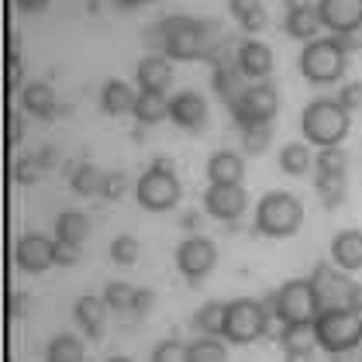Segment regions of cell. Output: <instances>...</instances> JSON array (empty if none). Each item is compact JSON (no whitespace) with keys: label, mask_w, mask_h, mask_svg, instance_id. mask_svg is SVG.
Returning <instances> with one entry per match:
<instances>
[{"label":"cell","mask_w":362,"mask_h":362,"mask_svg":"<svg viewBox=\"0 0 362 362\" xmlns=\"http://www.w3.org/2000/svg\"><path fill=\"white\" fill-rule=\"evenodd\" d=\"M310 166H314V152L307 141H290L279 148V169L286 176H304V173H310Z\"/></svg>","instance_id":"cell-26"},{"label":"cell","mask_w":362,"mask_h":362,"mask_svg":"<svg viewBox=\"0 0 362 362\" xmlns=\"http://www.w3.org/2000/svg\"><path fill=\"white\" fill-rule=\"evenodd\" d=\"M317 14L332 35L362 28V0H317Z\"/></svg>","instance_id":"cell-15"},{"label":"cell","mask_w":362,"mask_h":362,"mask_svg":"<svg viewBox=\"0 0 362 362\" xmlns=\"http://www.w3.org/2000/svg\"><path fill=\"white\" fill-rule=\"evenodd\" d=\"M141 255V242L135 235H117L111 242V259L117 266H135Z\"/></svg>","instance_id":"cell-37"},{"label":"cell","mask_w":362,"mask_h":362,"mask_svg":"<svg viewBox=\"0 0 362 362\" xmlns=\"http://www.w3.org/2000/svg\"><path fill=\"white\" fill-rule=\"evenodd\" d=\"M18 100H21V111L38 117V121H52L59 114V97L52 83H28L18 93Z\"/></svg>","instance_id":"cell-20"},{"label":"cell","mask_w":362,"mask_h":362,"mask_svg":"<svg viewBox=\"0 0 362 362\" xmlns=\"http://www.w3.org/2000/svg\"><path fill=\"white\" fill-rule=\"evenodd\" d=\"M283 349H317L314 325H290L283 334Z\"/></svg>","instance_id":"cell-40"},{"label":"cell","mask_w":362,"mask_h":362,"mask_svg":"<svg viewBox=\"0 0 362 362\" xmlns=\"http://www.w3.org/2000/svg\"><path fill=\"white\" fill-rule=\"evenodd\" d=\"M276 310L283 314L286 325H314V317L321 314V300L310 276L307 279H286L276 290Z\"/></svg>","instance_id":"cell-7"},{"label":"cell","mask_w":362,"mask_h":362,"mask_svg":"<svg viewBox=\"0 0 362 362\" xmlns=\"http://www.w3.org/2000/svg\"><path fill=\"white\" fill-rule=\"evenodd\" d=\"M135 80H139V90L166 93L169 83H173V59L159 56V52H148V56L135 66Z\"/></svg>","instance_id":"cell-17"},{"label":"cell","mask_w":362,"mask_h":362,"mask_svg":"<svg viewBox=\"0 0 362 362\" xmlns=\"http://www.w3.org/2000/svg\"><path fill=\"white\" fill-rule=\"evenodd\" d=\"M28 307H31L28 290H14V293H11V317H25Z\"/></svg>","instance_id":"cell-46"},{"label":"cell","mask_w":362,"mask_h":362,"mask_svg":"<svg viewBox=\"0 0 362 362\" xmlns=\"http://www.w3.org/2000/svg\"><path fill=\"white\" fill-rule=\"evenodd\" d=\"M183 228H187V231H194V228H200V211H190V214L183 218Z\"/></svg>","instance_id":"cell-52"},{"label":"cell","mask_w":362,"mask_h":362,"mask_svg":"<svg viewBox=\"0 0 362 362\" xmlns=\"http://www.w3.org/2000/svg\"><path fill=\"white\" fill-rule=\"evenodd\" d=\"M304 224V204L286 190H273L255 204V231L266 238H290Z\"/></svg>","instance_id":"cell-3"},{"label":"cell","mask_w":362,"mask_h":362,"mask_svg":"<svg viewBox=\"0 0 362 362\" xmlns=\"http://www.w3.org/2000/svg\"><path fill=\"white\" fill-rule=\"evenodd\" d=\"M169 117H173L183 132H204L207 121H211V111H207L204 93H197V90H180V93L169 97Z\"/></svg>","instance_id":"cell-14"},{"label":"cell","mask_w":362,"mask_h":362,"mask_svg":"<svg viewBox=\"0 0 362 362\" xmlns=\"http://www.w3.org/2000/svg\"><path fill=\"white\" fill-rule=\"evenodd\" d=\"M25 139V111H11V145H21Z\"/></svg>","instance_id":"cell-47"},{"label":"cell","mask_w":362,"mask_h":362,"mask_svg":"<svg viewBox=\"0 0 362 362\" xmlns=\"http://www.w3.org/2000/svg\"><path fill=\"white\" fill-rule=\"evenodd\" d=\"M332 38L341 45V52H345V56H352V52H359L362 49V28L341 31V35H332Z\"/></svg>","instance_id":"cell-45"},{"label":"cell","mask_w":362,"mask_h":362,"mask_svg":"<svg viewBox=\"0 0 362 362\" xmlns=\"http://www.w3.org/2000/svg\"><path fill=\"white\" fill-rule=\"evenodd\" d=\"M349 128H352V114L338 104V97H317L300 114V132H304L307 145H317V148L341 145Z\"/></svg>","instance_id":"cell-1"},{"label":"cell","mask_w":362,"mask_h":362,"mask_svg":"<svg viewBox=\"0 0 362 362\" xmlns=\"http://www.w3.org/2000/svg\"><path fill=\"white\" fill-rule=\"evenodd\" d=\"M238 132H242V148L249 156H262L269 148V141H273V124H245Z\"/></svg>","instance_id":"cell-36"},{"label":"cell","mask_w":362,"mask_h":362,"mask_svg":"<svg viewBox=\"0 0 362 362\" xmlns=\"http://www.w3.org/2000/svg\"><path fill=\"white\" fill-rule=\"evenodd\" d=\"M135 293H139V286H132L128 279H111L100 297L107 300L111 310H135Z\"/></svg>","instance_id":"cell-35"},{"label":"cell","mask_w":362,"mask_h":362,"mask_svg":"<svg viewBox=\"0 0 362 362\" xmlns=\"http://www.w3.org/2000/svg\"><path fill=\"white\" fill-rule=\"evenodd\" d=\"M325 28L321 25V14H317V4H297V7H286V14H283V31L290 35V38H300V42H314V38H321L317 31Z\"/></svg>","instance_id":"cell-18"},{"label":"cell","mask_w":362,"mask_h":362,"mask_svg":"<svg viewBox=\"0 0 362 362\" xmlns=\"http://www.w3.org/2000/svg\"><path fill=\"white\" fill-rule=\"evenodd\" d=\"M249 86H252L249 76L238 69V62H231V66H214V93H218V100H221L228 111L238 107V100L245 97Z\"/></svg>","instance_id":"cell-19"},{"label":"cell","mask_w":362,"mask_h":362,"mask_svg":"<svg viewBox=\"0 0 362 362\" xmlns=\"http://www.w3.org/2000/svg\"><path fill=\"white\" fill-rule=\"evenodd\" d=\"M128 173L124 169H111V173H104V187H100V197L104 200H121V197L128 194Z\"/></svg>","instance_id":"cell-41"},{"label":"cell","mask_w":362,"mask_h":362,"mask_svg":"<svg viewBox=\"0 0 362 362\" xmlns=\"http://www.w3.org/2000/svg\"><path fill=\"white\" fill-rule=\"evenodd\" d=\"M163 25V35H166V52L173 62H194V59H204V31H200V21L190 18V14H169L159 21Z\"/></svg>","instance_id":"cell-6"},{"label":"cell","mask_w":362,"mask_h":362,"mask_svg":"<svg viewBox=\"0 0 362 362\" xmlns=\"http://www.w3.org/2000/svg\"><path fill=\"white\" fill-rule=\"evenodd\" d=\"M135 100H139V93L124 80H107L104 90H100V107H104V114H111V117L132 114L135 111Z\"/></svg>","instance_id":"cell-24"},{"label":"cell","mask_w":362,"mask_h":362,"mask_svg":"<svg viewBox=\"0 0 362 362\" xmlns=\"http://www.w3.org/2000/svg\"><path fill=\"white\" fill-rule=\"evenodd\" d=\"M114 4H117V7H124V11H128V7H139V4H145V0H114Z\"/></svg>","instance_id":"cell-54"},{"label":"cell","mask_w":362,"mask_h":362,"mask_svg":"<svg viewBox=\"0 0 362 362\" xmlns=\"http://www.w3.org/2000/svg\"><path fill=\"white\" fill-rule=\"evenodd\" d=\"M152 362H190V345L180 341L176 334L163 338L156 349H152Z\"/></svg>","instance_id":"cell-39"},{"label":"cell","mask_w":362,"mask_h":362,"mask_svg":"<svg viewBox=\"0 0 362 362\" xmlns=\"http://www.w3.org/2000/svg\"><path fill=\"white\" fill-rule=\"evenodd\" d=\"M352 310L362 314V283H356V297H352Z\"/></svg>","instance_id":"cell-53"},{"label":"cell","mask_w":362,"mask_h":362,"mask_svg":"<svg viewBox=\"0 0 362 362\" xmlns=\"http://www.w3.org/2000/svg\"><path fill=\"white\" fill-rule=\"evenodd\" d=\"M107 300L104 297H97V293H83L80 300H76V307H73V317H76V325L83 328L93 341L104 334V317H107Z\"/></svg>","instance_id":"cell-22"},{"label":"cell","mask_w":362,"mask_h":362,"mask_svg":"<svg viewBox=\"0 0 362 362\" xmlns=\"http://www.w3.org/2000/svg\"><path fill=\"white\" fill-rule=\"evenodd\" d=\"M224 310H228V304H221V300L204 304L194 314V332L197 334H224Z\"/></svg>","instance_id":"cell-32"},{"label":"cell","mask_w":362,"mask_h":362,"mask_svg":"<svg viewBox=\"0 0 362 362\" xmlns=\"http://www.w3.org/2000/svg\"><path fill=\"white\" fill-rule=\"evenodd\" d=\"M338 104L345 107V111H362V83L356 80V83H345L341 90H338Z\"/></svg>","instance_id":"cell-42"},{"label":"cell","mask_w":362,"mask_h":362,"mask_svg":"<svg viewBox=\"0 0 362 362\" xmlns=\"http://www.w3.org/2000/svg\"><path fill=\"white\" fill-rule=\"evenodd\" d=\"M42 173H45V166H42L38 152L35 156H18V163H14V183L18 187H35L42 180Z\"/></svg>","instance_id":"cell-38"},{"label":"cell","mask_w":362,"mask_h":362,"mask_svg":"<svg viewBox=\"0 0 362 362\" xmlns=\"http://www.w3.org/2000/svg\"><path fill=\"white\" fill-rule=\"evenodd\" d=\"M242 176H245V163H242L238 152L218 148L211 156V163H207V180L211 183H242Z\"/></svg>","instance_id":"cell-23"},{"label":"cell","mask_w":362,"mask_h":362,"mask_svg":"<svg viewBox=\"0 0 362 362\" xmlns=\"http://www.w3.org/2000/svg\"><path fill=\"white\" fill-rule=\"evenodd\" d=\"M332 262L345 273H359L362 269V231L359 228H345L332 238Z\"/></svg>","instance_id":"cell-21"},{"label":"cell","mask_w":362,"mask_h":362,"mask_svg":"<svg viewBox=\"0 0 362 362\" xmlns=\"http://www.w3.org/2000/svg\"><path fill=\"white\" fill-rule=\"evenodd\" d=\"M80 262V245L76 242H66V238H56V266L69 269Z\"/></svg>","instance_id":"cell-43"},{"label":"cell","mask_w":362,"mask_h":362,"mask_svg":"<svg viewBox=\"0 0 362 362\" xmlns=\"http://www.w3.org/2000/svg\"><path fill=\"white\" fill-rule=\"evenodd\" d=\"M21 80H25V66H21V52H14V56H11V66H7V90H11V93H21V90H25Z\"/></svg>","instance_id":"cell-44"},{"label":"cell","mask_w":362,"mask_h":362,"mask_svg":"<svg viewBox=\"0 0 362 362\" xmlns=\"http://www.w3.org/2000/svg\"><path fill=\"white\" fill-rule=\"evenodd\" d=\"M345 66H349V56L341 52V45L334 38H314L300 52V73L307 83H334V80H341Z\"/></svg>","instance_id":"cell-4"},{"label":"cell","mask_w":362,"mask_h":362,"mask_svg":"<svg viewBox=\"0 0 362 362\" xmlns=\"http://www.w3.org/2000/svg\"><path fill=\"white\" fill-rule=\"evenodd\" d=\"M214 266H218V245H214L211 238L190 235V238L180 242V249H176V269L190 279V283H200Z\"/></svg>","instance_id":"cell-11"},{"label":"cell","mask_w":362,"mask_h":362,"mask_svg":"<svg viewBox=\"0 0 362 362\" xmlns=\"http://www.w3.org/2000/svg\"><path fill=\"white\" fill-rule=\"evenodd\" d=\"M245 207H249V194L242 183H211L204 190V211L224 224L238 221L245 214Z\"/></svg>","instance_id":"cell-12"},{"label":"cell","mask_w":362,"mask_h":362,"mask_svg":"<svg viewBox=\"0 0 362 362\" xmlns=\"http://www.w3.org/2000/svg\"><path fill=\"white\" fill-rule=\"evenodd\" d=\"M190 362H228V345L221 334H197L190 341Z\"/></svg>","instance_id":"cell-30"},{"label":"cell","mask_w":362,"mask_h":362,"mask_svg":"<svg viewBox=\"0 0 362 362\" xmlns=\"http://www.w3.org/2000/svg\"><path fill=\"white\" fill-rule=\"evenodd\" d=\"M283 362H314V349H286Z\"/></svg>","instance_id":"cell-49"},{"label":"cell","mask_w":362,"mask_h":362,"mask_svg":"<svg viewBox=\"0 0 362 362\" xmlns=\"http://www.w3.org/2000/svg\"><path fill=\"white\" fill-rule=\"evenodd\" d=\"M276 111H279L276 86L269 83V80H262V83H252L245 90V97L238 100V107H231V117H235L238 128H245V124H273Z\"/></svg>","instance_id":"cell-9"},{"label":"cell","mask_w":362,"mask_h":362,"mask_svg":"<svg viewBox=\"0 0 362 362\" xmlns=\"http://www.w3.org/2000/svg\"><path fill=\"white\" fill-rule=\"evenodd\" d=\"M86 235H90V218H86L83 211H62L56 218V238L83 245Z\"/></svg>","instance_id":"cell-29"},{"label":"cell","mask_w":362,"mask_h":362,"mask_svg":"<svg viewBox=\"0 0 362 362\" xmlns=\"http://www.w3.org/2000/svg\"><path fill=\"white\" fill-rule=\"evenodd\" d=\"M107 362H132L128 356H114V359H107Z\"/></svg>","instance_id":"cell-55"},{"label":"cell","mask_w":362,"mask_h":362,"mask_svg":"<svg viewBox=\"0 0 362 362\" xmlns=\"http://www.w3.org/2000/svg\"><path fill=\"white\" fill-rule=\"evenodd\" d=\"M314 190H317L321 204H325L328 211L341 207V204H345V197H349L345 176H314Z\"/></svg>","instance_id":"cell-34"},{"label":"cell","mask_w":362,"mask_h":362,"mask_svg":"<svg viewBox=\"0 0 362 362\" xmlns=\"http://www.w3.org/2000/svg\"><path fill=\"white\" fill-rule=\"evenodd\" d=\"M228 7H231L235 21L242 25V31H249V35H259L269 25V11L262 0H228Z\"/></svg>","instance_id":"cell-25"},{"label":"cell","mask_w":362,"mask_h":362,"mask_svg":"<svg viewBox=\"0 0 362 362\" xmlns=\"http://www.w3.org/2000/svg\"><path fill=\"white\" fill-rule=\"evenodd\" d=\"M135 197L145 211L152 214H163V211H173L183 197V187H180V176L176 169H163V166H148L139 176L135 183Z\"/></svg>","instance_id":"cell-5"},{"label":"cell","mask_w":362,"mask_h":362,"mask_svg":"<svg viewBox=\"0 0 362 362\" xmlns=\"http://www.w3.org/2000/svg\"><path fill=\"white\" fill-rule=\"evenodd\" d=\"M314 334H317V349L332 356H349L352 349L362 345V314L352 307L321 310L314 317Z\"/></svg>","instance_id":"cell-2"},{"label":"cell","mask_w":362,"mask_h":362,"mask_svg":"<svg viewBox=\"0 0 362 362\" xmlns=\"http://www.w3.org/2000/svg\"><path fill=\"white\" fill-rule=\"evenodd\" d=\"M238 69L249 76L252 83L269 80V73H273V49L266 42H259V38H245L242 49H238Z\"/></svg>","instance_id":"cell-16"},{"label":"cell","mask_w":362,"mask_h":362,"mask_svg":"<svg viewBox=\"0 0 362 362\" xmlns=\"http://www.w3.org/2000/svg\"><path fill=\"white\" fill-rule=\"evenodd\" d=\"M152 307H156V293H152L148 286H141L139 293H135V310H139V314H148Z\"/></svg>","instance_id":"cell-48"},{"label":"cell","mask_w":362,"mask_h":362,"mask_svg":"<svg viewBox=\"0 0 362 362\" xmlns=\"http://www.w3.org/2000/svg\"><path fill=\"white\" fill-rule=\"evenodd\" d=\"M135 117L139 124H159L169 117V97L166 93H148V90H139V100H135Z\"/></svg>","instance_id":"cell-27"},{"label":"cell","mask_w":362,"mask_h":362,"mask_svg":"<svg viewBox=\"0 0 362 362\" xmlns=\"http://www.w3.org/2000/svg\"><path fill=\"white\" fill-rule=\"evenodd\" d=\"M262 332H266V307H262V300L242 297V300L228 304L221 338H228L231 345H249L255 338H262Z\"/></svg>","instance_id":"cell-8"},{"label":"cell","mask_w":362,"mask_h":362,"mask_svg":"<svg viewBox=\"0 0 362 362\" xmlns=\"http://www.w3.org/2000/svg\"><path fill=\"white\" fill-rule=\"evenodd\" d=\"M38 159H42V166H45V169L56 166V159H59V156H56V145H42V148H38Z\"/></svg>","instance_id":"cell-51"},{"label":"cell","mask_w":362,"mask_h":362,"mask_svg":"<svg viewBox=\"0 0 362 362\" xmlns=\"http://www.w3.org/2000/svg\"><path fill=\"white\" fill-rule=\"evenodd\" d=\"M69 183H73V190L80 197L100 194V187H104V169L93 166V163H80V166L69 173Z\"/></svg>","instance_id":"cell-31"},{"label":"cell","mask_w":362,"mask_h":362,"mask_svg":"<svg viewBox=\"0 0 362 362\" xmlns=\"http://www.w3.org/2000/svg\"><path fill=\"white\" fill-rule=\"evenodd\" d=\"M310 283H314V290H317L321 310H332V307H352L356 283L349 279L345 269H338L334 262H317V266L310 269Z\"/></svg>","instance_id":"cell-10"},{"label":"cell","mask_w":362,"mask_h":362,"mask_svg":"<svg viewBox=\"0 0 362 362\" xmlns=\"http://www.w3.org/2000/svg\"><path fill=\"white\" fill-rule=\"evenodd\" d=\"M145 4H148V0H145Z\"/></svg>","instance_id":"cell-56"},{"label":"cell","mask_w":362,"mask_h":362,"mask_svg":"<svg viewBox=\"0 0 362 362\" xmlns=\"http://www.w3.org/2000/svg\"><path fill=\"white\" fill-rule=\"evenodd\" d=\"M314 173L317 176H345L349 173V152L341 145H332V148H321L314 156Z\"/></svg>","instance_id":"cell-33"},{"label":"cell","mask_w":362,"mask_h":362,"mask_svg":"<svg viewBox=\"0 0 362 362\" xmlns=\"http://www.w3.org/2000/svg\"><path fill=\"white\" fill-rule=\"evenodd\" d=\"M14 262L25 273H45L49 266H56V238H49L42 231L21 235L14 245Z\"/></svg>","instance_id":"cell-13"},{"label":"cell","mask_w":362,"mask_h":362,"mask_svg":"<svg viewBox=\"0 0 362 362\" xmlns=\"http://www.w3.org/2000/svg\"><path fill=\"white\" fill-rule=\"evenodd\" d=\"M83 359H86V349L76 334H66V332L56 334L49 341V349H45V362H83Z\"/></svg>","instance_id":"cell-28"},{"label":"cell","mask_w":362,"mask_h":362,"mask_svg":"<svg viewBox=\"0 0 362 362\" xmlns=\"http://www.w3.org/2000/svg\"><path fill=\"white\" fill-rule=\"evenodd\" d=\"M18 4V11H25V14H42L52 0H14Z\"/></svg>","instance_id":"cell-50"}]
</instances>
